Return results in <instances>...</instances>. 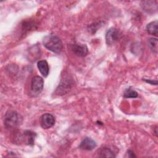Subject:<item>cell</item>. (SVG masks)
<instances>
[{"label":"cell","mask_w":158,"mask_h":158,"mask_svg":"<svg viewBox=\"0 0 158 158\" xmlns=\"http://www.w3.org/2000/svg\"><path fill=\"white\" fill-rule=\"evenodd\" d=\"M43 44L48 50L56 54L60 53L63 48V44L60 39L53 34H49L44 36L43 40Z\"/></svg>","instance_id":"6da1fadb"},{"label":"cell","mask_w":158,"mask_h":158,"mask_svg":"<svg viewBox=\"0 0 158 158\" xmlns=\"http://www.w3.org/2000/svg\"><path fill=\"white\" fill-rule=\"evenodd\" d=\"M23 121L22 116L15 110H8L4 116V123L7 129L15 128L20 125Z\"/></svg>","instance_id":"7a4b0ae2"},{"label":"cell","mask_w":158,"mask_h":158,"mask_svg":"<svg viewBox=\"0 0 158 158\" xmlns=\"http://www.w3.org/2000/svg\"><path fill=\"white\" fill-rule=\"evenodd\" d=\"M36 133L30 130H25L22 133H17L15 135L14 139L15 143H25L28 145H33L34 144Z\"/></svg>","instance_id":"3957f363"},{"label":"cell","mask_w":158,"mask_h":158,"mask_svg":"<svg viewBox=\"0 0 158 158\" xmlns=\"http://www.w3.org/2000/svg\"><path fill=\"white\" fill-rule=\"evenodd\" d=\"M120 36V33L118 29L115 28H110L106 33V43L109 46L113 45L118 41Z\"/></svg>","instance_id":"277c9868"},{"label":"cell","mask_w":158,"mask_h":158,"mask_svg":"<svg viewBox=\"0 0 158 158\" xmlns=\"http://www.w3.org/2000/svg\"><path fill=\"white\" fill-rule=\"evenodd\" d=\"M40 122V125L43 129H48L51 128L54 125L55 118L52 114L46 113L41 116Z\"/></svg>","instance_id":"5b68a950"},{"label":"cell","mask_w":158,"mask_h":158,"mask_svg":"<svg viewBox=\"0 0 158 158\" xmlns=\"http://www.w3.org/2000/svg\"><path fill=\"white\" fill-rule=\"evenodd\" d=\"M44 80L42 77L40 76H35L32 78L31 81V91L35 93H40L43 88Z\"/></svg>","instance_id":"8992f818"},{"label":"cell","mask_w":158,"mask_h":158,"mask_svg":"<svg viewBox=\"0 0 158 158\" xmlns=\"http://www.w3.org/2000/svg\"><path fill=\"white\" fill-rule=\"evenodd\" d=\"M140 5L143 10L147 13L152 14L157 10V1H142Z\"/></svg>","instance_id":"52a82bcc"},{"label":"cell","mask_w":158,"mask_h":158,"mask_svg":"<svg viewBox=\"0 0 158 158\" xmlns=\"http://www.w3.org/2000/svg\"><path fill=\"white\" fill-rule=\"evenodd\" d=\"M72 51L78 57H84L88 53V49L85 44H73L70 45Z\"/></svg>","instance_id":"ba28073f"},{"label":"cell","mask_w":158,"mask_h":158,"mask_svg":"<svg viewBox=\"0 0 158 158\" xmlns=\"http://www.w3.org/2000/svg\"><path fill=\"white\" fill-rule=\"evenodd\" d=\"M97 144L95 141L92 139L90 138H84L79 145V148L86 150V151H91L96 147Z\"/></svg>","instance_id":"9c48e42d"},{"label":"cell","mask_w":158,"mask_h":158,"mask_svg":"<svg viewBox=\"0 0 158 158\" xmlns=\"http://www.w3.org/2000/svg\"><path fill=\"white\" fill-rule=\"evenodd\" d=\"M37 67L41 74L43 77H46L48 75L49 72V68L48 64L46 60H41L38 61L37 63Z\"/></svg>","instance_id":"30bf717a"},{"label":"cell","mask_w":158,"mask_h":158,"mask_svg":"<svg viewBox=\"0 0 158 158\" xmlns=\"http://www.w3.org/2000/svg\"><path fill=\"white\" fill-rule=\"evenodd\" d=\"M98 156L101 157H115L114 152L108 147H102L98 151Z\"/></svg>","instance_id":"8fae6325"},{"label":"cell","mask_w":158,"mask_h":158,"mask_svg":"<svg viewBox=\"0 0 158 158\" xmlns=\"http://www.w3.org/2000/svg\"><path fill=\"white\" fill-rule=\"evenodd\" d=\"M157 25H158L157 20H154L149 23L146 25V28L147 32L150 35L157 36L158 33Z\"/></svg>","instance_id":"7c38bea8"},{"label":"cell","mask_w":158,"mask_h":158,"mask_svg":"<svg viewBox=\"0 0 158 158\" xmlns=\"http://www.w3.org/2000/svg\"><path fill=\"white\" fill-rule=\"evenodd\" d=\"M157 39L156 38H151L148 40V44L151 51L155 54L157 53Z\"/></svg>","instance_id":"4fadbf2b"},{"label":"cell","mask_w":158,"mask_h":158,"mask_svg":"<svg viewBox=\"0 0 158 158\" xmlns=\"http://www.w3.org/2000/svg\"><path fill=\"white\" fill-rule=\"evenodd\" d=\"M123 97L125 98H135L138 97V93L134 89L128 88L123 93Z\"/></svg>","instance_id":"5bb4252c"},{"label":"cell","mask_w":158,"mask_h":158,"mask_svg":"<svg viewBox=\"0 0 158 158\" xmlns=\"http://www.w3.org/2000/svg\"><path fill=\"white\" fill-rule=\"evenodd\" d=\"M127 154H128V156L130 157H136V156L135 155L134 152L131 151V150H128V152H127Z\"/></svg>","instance_id":"9a60e30c"},{"label":"cell","mask_w":158,"mask_h":158,"mask_svg":"<svg viewBox=\"0 0 158 158\" xmlns=\"http://www.w3.org/2000/svg\"><path fill=\"white\" fill-rule=\"evenodd\" d=\"M144 80H145V81H146V82H148V83H149L150 84H151V85H157V80H155V81H154V80H146V79H144Z\"/></svg>","instance_id":"2e32d148"}]
</instances>
